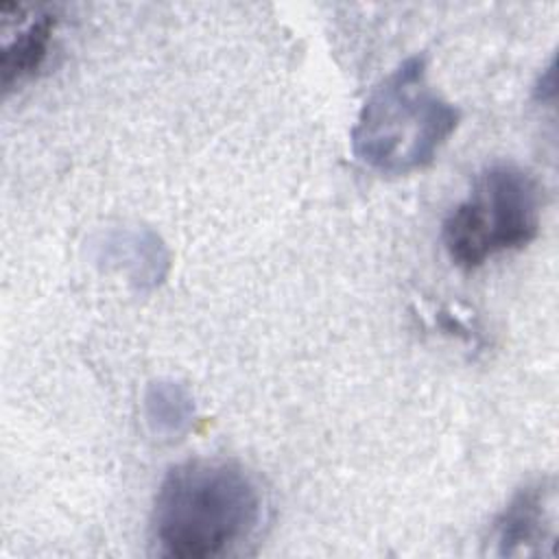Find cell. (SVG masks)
I'll return each instance as SVG.
<instances>
[{"label": "cell", "mask_w": 559, "mask_h": 559, "mask_svg": "<svg viewBox=\"0 0 559 559\" xmlns=\"http://www.w3.org/2000/svg\"><path fill=\"white\" fill-rule=\"evenodd\" d=\"M262 522V491L236 461L192 459L162 478L151 535L159 555L221 557L249 542Z\"/></svg>", "instance_id": "1"}, {"label": "cell", "mask_w": 559, "mask_h": 559, "mask_svg": "<svg viewBox=\"0 0 559 559\" xmlns=\"http://www.w3.org/2000/svg\"><path fill=\"white\" fill-rule=\"evenodd\" d=\"M459 109L435 92L424 57L404 59L367 96L352 129L358 162L382 175L428 166L459 124Z\"/></svg>", "instance_id": "2"}, {"label": "cell", "mask_w": 559, "mask_h": 559, "mask_svg": "<svg viewBox=\"0 0 559 559\" xmlns=\"http://www.w3.org/2000/svg\"><path fill=\"white\" fill-rule=\"evenodd\" d=\"M542 188L522 166L498 162L483 168L467 197L456 203L441 227L448 258L461 269L526 247L539 231Z\"/></svg>", "instance_id": "3"}, {"label": "cell", "mask_w": 559, "mask_h": 559, "mask_svg": "<svg viewBox=\"0 0 559 559\" xmlns=\"http://www.w3.org/2000/svg\"><path fill=\"white\" fill-rule=\"evenodd\" d=\"M555 531L557 489L552 478H542L518 489L507 502L493 522L491 542L500 557H535L555 544Z\"/></svg>", "instance_id": "4"}, {"label": "cell", "mask_w": 559, "mask_h": 559, "mask_svg": "<svg viewBox=\"0 0 559 559\" xmlns=\"http://www.w3.org/2000/svg\"><path fill=\"white\" fill-rule=\"evenodd\" d=\"M0 17L15 24L0 50V83L9 92L33 79L48 61L59 28V13L48 4H2Z\"/></svg>", "instance_id": "5"}, {"label": "cell", "mask_w": 559, "mask_h": 559, "mask_svg": "<svg viewBox=\"0 0 559 559\" xmlns=\"http://www.w3.org/2000/svg\"><path fill=\"white\" fill-rule=\"evenodd\" d=\"M146 417L155 432L179 435L192 417V400L177 382H155L146 393Z\"/></svg>", "instance_id": "6"}]
</instances>
